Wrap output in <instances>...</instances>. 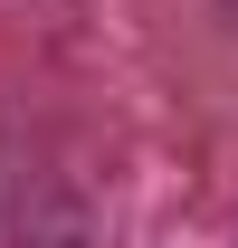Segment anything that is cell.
Returning <instances> with one entry per match:
<instances>
[]
</instances>
